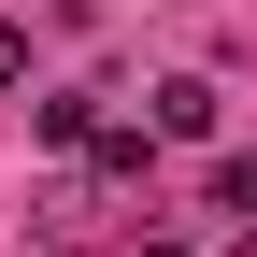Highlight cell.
<instances>
[{"label": "cell", "mask_w": 257, "mask_h": 257, "mask_svg": "<svg viewBox=\"0 0 257 257\" xmlns=\"http://www.w3.org/2000/svg\"><path fill=\"white\" fill-rule=\"evenodd\" d=\"M200 128H214V86L172 72V86H157V143H200Z\"/></svg>", "instance_id": "cell-1"}, {"label": "cell", "mask_w": 257, "mask_h": 257, "mask_svg": "<svg viewBox=\"0 0 257 257\" xmlns=\"http://www.w3.org/2000/svg\"><path fill=\"white\" fill-rule=\"evenodd\" d=\"M214 200H229V214H243V229H257V143L229 157V172H214Z\"/></svg>", "instance_id": "cell-2"}, {"label": "cell", "mask_w": 257, "mask_h": 257, "mask_svg": "<svg viewBox=\"0 0 257 257\" xmlns=\"http://www.w3.org/2000/svg\"><path fill=\"white\" fill-rule=\"evenodd\" d=\"M15 72H29V29H0V86H15Z\"/></svg>", "instance_id": "cell-3"}, {"label": "cell", "mask_w": 257, "mask_h": 257, "mask_svg": "<svg viewBox=\"0 0 257 257\" xmlns=\"http://www.w3.org/2000/svg\"><path fill=\"white\" fill-rule=\"evenodd\" d=\"M243 257H257V229H243Z\"/></svg>", "instance_id": "cell-4"}]
</instances>
